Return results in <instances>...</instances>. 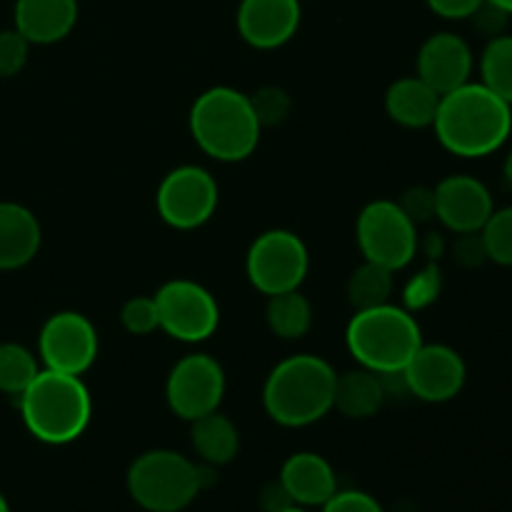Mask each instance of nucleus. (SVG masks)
I'll use <instances>...</instances> for the list:
<instances>
[{"label": "nucleus", "mask_w": 512, "mask_h": 512, "mask_svg": "<svg viewBox=\"0 0 512 512\" xmlns=\"http://www.w3.org/2000/svg\"><path fill=\"white\" fill-rule=\"evenodd\" d=\"M433 128L448 153L485 158L510 138L512 105L483 83H465L440 98Z\"/></svg>", "instance_id": "f257e3e1"}, {"label": "nucleus", "mask_w": 512, "mask_h": 512, "mask_svg": "<svg viewBox=\"0 0 512 512\" xmlns=\"http://www.w3.org/2000/svg\"><path fill=\"white\" fill-rule=\"evenodd\" d=\"M338 373L320 355L280 360L263 385V408L283 428H308L333 410Z\"/></svg>", "instance_id": "f03ea898"}, {"label": "nucleus", "mask_w": 512, "mask_h": 512, "mask_svg": "<svg viewBox=\"0 0 512 512\" xmlns=\"http://www.w3.org/2000/svg\"><path fill=\"white\" fill-rule=\"evenodd\" d=\"M188 123L198 148L220 163H240L250 158L263 133L250 95L228 85H215L198 95Z\"/></svg>", "instance_id": "7ed1b4c3"}, {"label": "nucleus", "mask_w": 512, "mask_h": 512, "mask_svg": "<svg viewBox=\"0 0 512 512\" xmlns=\"http://www.w3.org/2000/svg\"><path fill=\"white\" fill-rule=\"evenodd\" d=\"M20 415L35 440L45 445H68L90 425L93 400L80 375L43 368L20 395Z\"/></svg>", "instance_id": "20e7f679"}, {"label": "nucleus", "mask_w": 512, "mask_h": 512, "mask_svg": "<svg viewBox=\"0 0 512 512\" xmlns=\"http://www.w3.org/2000/svg\"><path fill=\"white\" fill-rule=\"evenodd\" d=\"M345 345L350 355L378 375L403 373L418 348L423 333L410 310L385 303L378 308L355 310L345 330Z\"/></svg>", "instance_id": "39448f33"}, {"label": "nucleus", "mask_w": 512, "mask_h": 512, "mask_svg": "<svg viewBox=\"0 0 512 512\" xmlns=\"http://www.w3.org/2000/svg\"><path fill=\"white\" fill-rule=\"evenodd\" d=\"M215 480V468L195 465L175 450H148L130 463L125 485L148 512H183Z\"/></svg>", "instance_id": "423d86ee"}, {"label": "nucleus", "mask_w": 512, "mask_h": 512, "mask_svg": "<svg viewBox=\"0 0 512 512\" xmlns=\"http://www.w3.org/2000/svg\"><path fill=\"white\" fill-rule=\"evenodd\" d=\"M360 253L368 263L398 270L408 268L420 248L418 225L403 213L398 200H373L358 215L355 225Z\"/></svg>", "instance_id": "0eeeda50"}, {"label": "nucleus", "mask_w": 512, "mask_h": 512, "mask_svg": "<svg viewBox=\"0 0 512 512\" xmlns=\"http://www.w3.org/2000/svg\"><path fill=\"white\" fill-rule=\"evenodd\" d=\"M310 268V255L303 238L293 230H265L253 240L245 258L250 285L263 295L288 293L303 285Z\"/></svg>", "instance_id": "6e6552de"}, {"label": "nucleus", "mask_w": 512, "mask_h": 512, "mask_svg": "<svg viewBox=\"0 0 512 512\" xmlns=\"http://www.w3.org/2000/svg\"><path fill=\"white\" fill-rule=\"evenodd\" d=\"M153 298L158 305L160 330L180 343H203L218 330V303L213 293L195 280H168Z\"/></svg>", "instance_id": "1a4fd4ad"}, {"label": "nucleus", "mask_w": 512, "mask_h": 512, "mask_svg": "<svg viewBox=\"0 0 512 512\" xmlns=\"http://www.w3.org/2000/svg\"><path fill=\"white\" fill-rule=\"evenodd\" d=\"M155 205L170 228L195 230L215 215L218 183L200 165H180L160 180Z\"/></svg>", "instance_id": "9d476101"}, {"label": "nucleus", "mask_w": 512, "mask_h": 512, "mask_svg": "<svg viewBox=\"0 0 512 512\" xmlns=\"http://www.w3.org/2000/svg\"><path fill=\"white\" fill-rule=\"evenodd\" d=\"M225 395V373L223 365L205 353H193L180 358L173 365L165 383V400L168 408L180 420L203 418L220 408Z\"/></svg>", "instance_id": "9b49d317"}, {"label": "nucleus", "mask_w": 512, "mask_h": 512, "mask_svg": "<svg viewBox=\"0 0 512 512\" xmlns=\"http://www.w3.org/2000/svg\"><path fill=\"white\" fill-rule=\"evenodd\" d=\"M38 355L45 368L55 373H88L98 358V330L75 310L50 315L40 328Z\"/></svg>", "instance_id": "f8f14e48"}, {"label": "nucleus", "mask_w": 512, "mask_h": 512, "mask_svg": "<svg viewBox=\"0 0 512 512\" xmlns=\"http://www.w3.org/2000/svg\"><path fill=\"white\" fill-rule=\"evenodd\" d=\"M468 368L458 350L443 343H423L403 370L410 395L423 403H448L465 388Z\"/></svg>", "instance_id": "ddd939ff"}, {"label": "nucleus", "mask_w": 512, "mask_h": 512, "mask_svg": "<svg viewBox=\"0 0 512 512\" xmlns=\"http://www.w3.org/2000/svg\"><path fill=\"white\" fill-rule=\"evenodd\" d=\"M435 218L458 235L480 233L493 215V195L473 175H448L435 185Z\"/></svg>", "instance_id": "4468645a"}, {"label": "nucleus", "mask_w": 512, "mask_h": 512, "mask_svg": "<svg viewBox=\"0 0 512 512\" xmlns=\"http://www.w3.org/2000/svg\"><path fill=\"white\" fill-rule=\"evenodd\" d=\"M300 18V0H240L235 23L245 43L258 50H275L293 40Z\"/></svg>", "instance_id": "2eb2a0df"}, {"label": "nucleus", "mask_w": 512, "mask_h": 512, "mask_svg": "<svg viewBox=\"0 0 512 512\" xmlns=\"http://www.w3.org/2000/svg\"><path fill=\"white\" fill-rule=\"evenodd\" d=\"M473 50L465 38L455 33H435L420 45L418 78H423L435 93L445 95L470 83Z\"/></svg>", "instance_id": "dca6fc26"}, {"label": "nucleus", "mask_w": 512, "mask_h": 512, "mask_svg": "<svg viewBox=\"0 0 512 512\" xmlns=\"http://www.w3.org/2000/svg\"><path fill=\"white\" fill-rule=\"evenodd\" d=\"M280 485L300 508H323L338 490L335 470L323 455L295 453L280 470Z\"/></svg>", "instance_id": "f3484780"}, {"label": "nucleus", "mask_w": 512, "mask_h": 512, "mask_svg": "<svg viewBox=\"0 0 512 512\" xmlns=\"http://www.w3.org/2000/svg\"><path fill=\"white\" fill-rule=\"evenodd\" d=\"M13 20L30 45H53L78 23V0H15Z\"/></svg>", "instance_id": "a211bd4d"}, {"label": "nucleus", "mask_w": 512, "mask_h": 512, "mask_svg": "<svg viewBox=\"0 0 512 512\" xmlns=\"http://www.w3.org/2000/svg\"><path fill=\"white\" fill-rule=\"evenodd\" d=\"M43 230L33 210L20 203H0V270H18L38 255Z\"/></svg>", "instance_id": "6ab92c4d"}, {"label": "nucleus", "mask_w": 512, "mask_h": 512, "mask_svg": "<svg viewBox=\"0 0 512 512\" xmlns=\"http://www.w3.org/2000/svg\"><path fill=\"white\" fill-rule=\"evenodd\" d=\"M443 95L435 93L423 78L410 75V78L395 80L385 93V110L390 120L403 128H430L438 115V105Z\"/></svg>", "instance_id": "aec40b11"}, {"label": "nucleus", "mask_w": 512, "mask_h": 512, "mask_svg": "<svg viewBox=\"0 0 512 512\" xmlns=\"http://www.w3.org/2000/svg\"><path fill=\"white\" fill-rule=\"evenodd\" d=\"M385 403V385L378 373L368 368L348 370L335 380L333 408L350 420L373 418Z\"/></svg>", "instance_id": "412c9836"}, {"label": "nucleus", "mask_w": 512, "mask_h": 512, "mask_svg": "<svg viewBox=\"0 0 512 512\" xmlns=\"http://www.w3.org/2000/svg\"><path fill=\"white\" fill-rule=\"evenodd\" d=\"M190 443H193L195 453H198V458L205 465L220 468V465H228L238 455L240 433L228 415H223L220 410H213V413L193 420Z\"/></svg>", "instance_id": "4be33fe9"}, {"label": "nucleus", "mask_w": 512, "mask_h": 512, "mask_svg": "<svg viewBox=\"0 0 512 512\" xmlns=\"http://www.w3.org/2000/svg\"><path fill=\"white\" fill-rule=\"evenodd\" d=\"M265 320H268V328L278 338L298 340L308 335L310 325H313V305L300 293V288L270 295L268 308H265Z\"/></svg>", "instance_id": "5701e85b"}, {"label": "nucleus", "mask_w": 512, "mask_h": 512, "mask_svg": "<svg viewBox=\"0 0 512 512\" xmlns=\"http://www.w3.org/2000/svg\"><path fill=\"white\" fill-rule=\"evenodd\" d=\"M395 288V273L365 260L358 270H353L348 280V300L355 310L378 308L390 303Z\"/></svg>", "instance_id": "b1692460"}, {"label": "nucleus", "mask_w": 512, "mask_h": 512, "mask_svg": "<svg viewBox=\"0 0 512 512\" xmlns=\"http://www.w3.org/2000/svg\"><path fill=\"white\" fill-rule=\"evenodd\" d=\"M480 83L512 105V35H495L480 58Z\"/></svg>", "instance_id": "393cba45"}, {"label": "nucleus", "mask_w": 512, "mask_h": 512, "mask_svg": "<svg viewBox=\"0 0 512 512\" xmlns=\"http://www.w3.org/2000/svg\"><path fill=\"white\" fill-rule=\"evenodd\" d=\"M38 373V360L25 345L0 343V393L20 398Z\"/></svg>", "instance_id": "a878e982"}, {"label": "nucleus", "mask_w": 512, "mask_h": 512, "mask_svg": "<svg viewBox=\"0 0 512 512\" xmlns=\"http://www.w3.org/2000/svg\"><path fill=\"white\" fill-rule=\"evenodd\" d=\"M480 238H483L488 260L512 268V205L493 210L488 223L480 230Z\"/></svg>", "instance_id": "bb28decb"}, {"label": "nucleus", "mask_w": 512, "mask_h": 512, "mask_svg": "<svg viewBox=\"0 0 512 512\" xmlns=\"http://www.w3.org/2000/svg\"><path fill=\"white\" fill-rule=\"evenodd\" d=\"M120 323H123V328L128 330L130 335H150L155 333V330H160L155 298L135 295V298L125 300V305L120 308Z\"/></svg>", "instance_id": "cd10ccee"}, {"label": "nucleus", "mask_w": 512, "mask_h": 512, "mask_svg": "<svg viewBox=\"0 0 512 512\" xmlns=\"http://www.w3.org/2000/svg\"><path fill=\"white\" fill-rule=\"evenodd\" d=\"M250 103H253L255 115H258L260 128H273V125H280L288 118L293 100L278 85H265L258 93L250 95Z\"/></svg>", "instance_id": "c85d7f7f"}, {"label": "nucleus", "mask_w": 512, "mask_h": 512, "mask_svg": "<svg viewBox=\"0 0 512 512\" xmlns=\"http://www.w3.org/2000/svg\"><path fill=\"white\" fill-rule=\"evenodd\" d=\"M30 43L15 28L0 30V78H13L25 68Z\"/></svg>", "instance_id": "c756f323"}, {"label": "nucleus", "mask_w": 512, "mask_h": 512, "mask_svg": "<svg viewBox=\"0 0 512 512\" xmlns=\"http://www.w3.org/2000/svg\"><path fill=\"white\" fill-rule=\"evenodd\" d=\"M438 293H440V273L435 265H430V268L420 270V273L410 280L408 288H405V310L413 313V310L425 308V305H430L435 298H438Z\"/></svg>", "instance_id": "7c9ffc66"}, {"label": "nucleus", "mask_w": 512, "mask_h": 512, "mask_svg": "<svg viewBox=\"0 0 512 512\" xmlns=\"http://www.w3.org/2000/svg\"><path fill=\"white\" fill-rule=\"evenodd\" d=\"M398 205L415 225L428 223L430 218H435V190L425 188V185H415V188L405 190Z\"/></svg>", "instance_id": "2f4dec72"}, {"label": "nucleus", "mask_w": 512, "mask_h": 512, "mask_svg": "<svg viewBox=\"0 0 512 512\" xmlns=\"http://www.w3.org/2000/svg\"><path fill=\"white\" fill-rule=\"evenodd\" d=\"M323 512H385L373 495L363 490H335L333 498L320 508Z\"/></svg>", "instance_id": "473e14b6"}, {"label": "nucleus", "mask_w": 512, "mask_h": 512, "mask_svg": "<svg viewBox=\"0 0 512 512\" xmlns=\"http://www.w3.org/2000/svg\"><path fill=\"white\" fill-rule=\"evenodd\" d=\"M485 0H428V8L445 20L473 18Z\"/></svg>", "instance_id": "72a5a7b5"}, {"label": "nucleus", "mask_w": 512, "mask_h": 512, "mask_svg": "<svg viewBox=\"0 0 512 512\" xmlns=\"http://www.w3.org/2000/svg\"><path fill=\"white\" fill-rule=\"evenodd\" d=\"M455 258L463 265H480L483 260H488V253H485V245L480 233H468L460 235V240L455 243Z\"/></svg>", "instance_id": "f704fd0d"}, {"label": "nucleus", "mask_w": 512, "mask_h": 512, "mask_svg": "<svg viewBox=\"0 0 512 512\" xmlns=\"http://www.w3.org/2000/svg\"><path fill=\"white\" fill-rule=\"evenodd\" d=\"M508 18H510V15L505 13V10H500L498 5L488 3V0H485V3L478 8V13L473 15V20H475V23H478V28L485 30V33H488L490 38H495V35L503 33V28H505V23H508Z\"/></svg>", "instance_id": "c9c22d12"}, {"label": "nucleus", "mask_w": 512, "mask_h": 512, "mask_svg": "<svg viewBox=\"0 0 512 512\" xmlns=\"http://www.w3.org/2000/svg\"><path fill=\"white\" fill-rule=\"evenodd\" d=\"M290 505H295L293 500H290V495L285 493V488L278 483H270L268 488L263 490V508L265 512H278V510H285L290 508Z\"/></svg>", "instance_id": "e433bc0d"}, {"label": "nucleus", "mask_w": 512, "mask_h": 512, "mask_svg": "<svg viewBox=\"0 0 512 512\" xmlns=\"http://www.w3.org/2000/svg\"><path fill=\"white\" fill-rule=\"evenodd\" d=\"M503 173H505V180H508V185L512 188V150H510L508 158H505V168H503Z\"/></svg>", "instance_id": "4c0bfd02"}, {"label": "nucleus", "mask_w": 512, "mask_h": 512, "mask_svg": "<svg viewBox=\"0 0 512 512\" xmlns=\"http://www.w3.org/2000/svg\"><path fill=\"white\" fill-rule=\"evenodd\" d=\"M488 3L498 5V8H500V10H505V13H508V15H512V0H488Z\"/></svg>", "instance_id": "58836bf2"}, {"label": "nucleus", "mask_w": 512, "mask_h": 512, "mask_svg": "<svg viewBox=\"0 0 512 512\" xmlns=\"http://www.w3.org/2000/svg\"><path fill=\"white\" fill-rule=\"evenodd\" d=\"M0 512H10V505H8V500H5L3 493H0Z\"/></svg>", "instance_id": "ea45409f"}, {"label": "nucleus", "mask_w": 512, "mask_h": 512, "mask_svg": "<svg viewBox=\"0 0 512 512\" xmlns=\"http://www.w3.org/2000/svg\"><path fill=\"white\" fill-rule=\"evenodd\" d=\"M278 512H308V508H300V505H290V508L278 510Z\"/></svg>", "instance_id": "a19ab883"}]
</instances>
